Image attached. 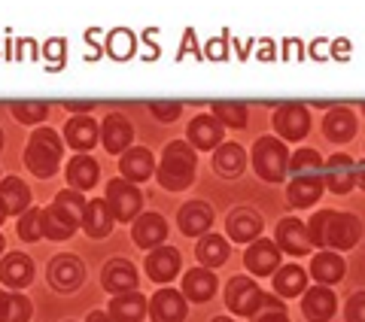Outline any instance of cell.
<instances>
[{
	"label": "cell",
	"instance_id": "6da1fadb",
	"mask_svg": "<svg viewBox=\"0 0 365 322\" xmlns=\"http://www.w3.org/2000/svg\"><path fill=\"white\" fill-rule=\"evenodd\" d=\"M311 246L319 249H353L362 237V225L353 213H335V210H319L311 222L304 225Z\"/></svg>",
	"mask_w": 365,
	"mask_h": 322
},
{
	"label": "cell",
	"instance_id": "7a4b0ae2",
	"mask_svg": "<svg viewBox=\"0 0 365 322\" xmlns=\"http://www.w3.org/2000/svg\"><path fill=\"white\" fill-rule=\"evenodd\" d=\"M195 149L182 140H174L165 146V155H162V165H158V186L168 189V192H182L192 186L195 180Z\"/></svg>",
	"mask_w": 365,
	"mask_h": 322
},
{
	"label": "cell",
	"instance_id": "3957f363",
	"mask_svg": "<svg viewBox=\"0 0 365 322\" xmlns=\"http://www.w3.org/2000/svg\"><path fill=\"white\" fill-rule=\"evenodd\" d=\"M25 165L34 177H52L61 165V140L52 128H40L31 134V143L25 149Z\"/></svg>",
	"mask_w": 365,
	"mask_h": 322
},
{
	"label": "cell",
	"instance_id": "277c9868",
	"mask_svg": "<svg viewBox=\"0 0 365 322\" xmlns=\"http://www.w3.org/2000/svg\"><path fill=\"white\" fill-rule=\"evenodd\" d=\"M287 165H289V152H287V146H283L280 137H262V140H256L253 167H256V174L262 180H268V182L283 180Z\"/></svg>",
	"mask_w": 365,
	"mask_h": 322
},
{
	"label": "cell",
	"instance_id": "5b68a950",
	"mask_svg": "<svg viewBox=\"0 0 365 322\" xmlns=\"http://www.w3.org/2000/svg\"><path fill=\"white\" fill-rule=\"evenodd\" d=\"M104 201H107V207H110L113 219L131 222L134 216L140 213V207H143V194H140V189H137L134 182H128V180H113Z\"/></svg>",
	"mask_w": 365,
	"mask_h": 322
},
{
	"label": "cell",
	"instance_id": "8992f818",
	"mask_svg": "<svg viewBox=\"0 0 365 322\" xmlns=\"http://www.w3.org/2000/svg\"><path fill=\"white\" fill-rule=\"evenodd\" d=\"M262 295L265 292H262L250 277H235L225 289V307L237 316H253L259 301H262Z\"/></svg>",
	"mask_w": 365,
	"mask_h": 322
},
{
	"label": "cell",
	"instance_id": "52a82bcc",
	"mask_svg": "<svg viewBox=\"0 0 365 322\" xmlns=\"http://www.w3.org/2000/svg\"><path fill=\"white\" fill-rule=\"evenodd\" d=\"M307 128H311V119H307L304 103H287L274 116V131L280 134V140H302Z\"/></svg>",
	"mask_w": 365,
	"mask_h": 322
},
{
	"label": "cell",
	"instance_id": "ba28073f",
	"mask_svg": "<svg viewBox=\"0 0 365 322\" xmlns=\"http://www.w3.org/2000/svg\"><path fill=\"white\" fill-rule=\"evenodd\" d=\"M225 232L235 244H253L262 234V216L256 210H250V207H237V210L228 213Z\"/></svg>",
	"mask_w": 365,
	"mask_h": 322
},
{
	"label": "cell",
	"instance_id": "9c48e42d",
	"mask_svg": "<svg viewBox=\"0 0 365 322\" xmlns=\"http://www.w3.org/2000/svg\"><path fill=\"white\" fill-rule=\"evenodd\" d=\"M86 280V268L73 256H58L49 261V283L58 292H73Z\"/></svg>",
	"mask_w": 365,
	"mask_h": 322
},
{
	"label": "cell",
	"instance_id": "30bf717a",
	"mask_svg": "<svg viewBox=\"0 0 365 322\" xmlns=\"http://www.w3.org/2000/svg\"><path fill=\"white\" fill-rule=\"evenodd\" d=\"M323 174H326L323 186H329L338 194H347L353 186H356V161H353L350 155H344V152L332 155L329 165H323Z\"/></svg>",
	"mask_w": 365,
	"mask_h": 322
},
{
	"label": "cell",
	"instance_id": "8fae6325",
	"mask_svg": "<svg viewBox=\"0 0 365 322\" xmlns=\"http://www.w3.org/2000/svg\"><path fill=\"white\" fill-rule=\"evenodd\" d=\"M244 264H247L250 274H256V277H268V274H274L280 264V249L274 246L271 240H253L244 252Z\"/></svg>",
	"mask_w": 365,
	"mask_h": 322
},
{
	"label": "cell",
	"instance_id": "7c38bea8",
	"mask_svg": "<svg viewBox=\"0 0 365 322\" xmlns=\"http://www.w3.org/2000/svg\"><path fill=\"white\" fill-rule=\"evenodd\" d=\"M150 307V319L153 322H182L186 319V298L182 292H174V289H162L155 298L146 301Z\"/></svg>",
	"mask_w": 365,
	"mask_h": 322
},
{
	"label": "cell",
	"instance_id": "4fadbf2b",
	"mask_svg": "<svg viewBox=\"0 0 365 322\" xmlns=\"http://www.w3.org/2000/svg\"><path fill=\"white\" fill-rule=\"evenodd\" d=\"M119 170L128 182H143L155 174V158H153L150 149H143V146L125 149L122 158H119Z\"/></svg>",
	"mask_w": 365,
	"mask_h": 322
},
{
	"label": "cell",
	"instance_id": "5bb4252c",
	"mask_svg": "<svg viewBox=\"0 0 365 322\" xmlns=\"http://www.w3.org/2000/svg\"><path fill=\"white\" fill-rule=\"evenodd\" d=\"M137 268L131 261L125 259H113L107 268H104V277H101V283H104V289L113 292V295H125V292H137Z\"/></svg>",
	"mask_w": 365,
	"mask_h": 322
},
{
	"label": "cell",
	"instance_id": "9a60e30c",
	"mask_svg": "<svg viewBox=\"0 0 365 322\" xmlns=\"http://www.w3.org/2000/svg\"><path fill=\"white\" fill-rule=\"evenodd\" d=\"M131 237H134L137 246L155 249V246H162V240L168 237V225H165V219L158 213H143V216H137L134 219Z\"/></svg>",
	"mask_w": 365,
	"mask_h": 322
},
{
	"label": "cell",
	"instance_id": "2e32d148",
	"mask_svg": "<svg viewBox=\"0 0 365 322\" xmlns=\"http://www.w3.org/2000/svg\"><path fill=\"white\" fill-rule=\"evenodd\" d=\"M335 304H338V298L332 295V289H326V286H314V289L304 292L302 313L311 322H326V319H332Z\"/></svg>",
	"mask_w": 365,
	"mask_h": 322
},
{
	"label": "cell",
	"instance_id": "e0dca14e",
	"mask_svg": "<svg viewBox=\"0 0 365 322\" xmlns=\"http://www.w3.org/2000/svg\"><path fill=\"white\" fill-rule=\"evenodd\" d=\"M180 271V252L174 246H155V252H150L146 259V274L155 283H170Z\"/></svg>",
	"mask_w": 365,
	"mask_h": 322
},
{
	"label": "cell",
	"instance_id": "ac0fdd59",
	"mask_svg": "<svg viewBox=\"0 0 365 322\" xmlns=\"http://www.w3.org/2000/svg\"><path fill=\"white\" fill-rule=\"evenodd\" d=\"M323 131H326V140H332V143L353 140V134H356V116H353V110L350 107L329 110V116L323 122Z\"/></svg>",
	"mask_w": 365,
	"mask_h": 322
},
{
	"label": "cell",
	"instance_id": "d6986e66",
	"mask_svg": "<svg viewBox=\"0 0 365 322\" xmlns=\"http://www.w3.org/2000/svg\"><path fill=\"white\" fill-rule=\"evenodd\" d=\"M177 222H180V232L182 234L195 237V234H204L213 225V210H210V204H204V201H192V204H186L180 210Z\"/></svg>",
	"mask_w": 365,
	"mask_h": 322
},
{
	"label": "cell",
	"instance_id": "ffe728a7",
	"mask_svg": "<svg viewBox=\"0 0 365 322\" xmlns=\"http://www.w3.org/2000/svg\"><path fill=\"white\" fill-rule=\"evenodd\" d=\"M277 249L289 252V256H304V252H311V240H307V232L299 219H283L277 225Z\"/></svg>",
	"mask_w": 365,
	"mask_h": 322
},
{
	"label": "cell",
	"instance_id": "44dd1931",
	"mask_svg": "<svg viewBox=\"0 0 365 322\" xmlns=\"http://www.w3.org/2000/svg\"><path fill=\"white\" fill-rule=\"evenodd\" d=\"M222 125L213 116H195L189 122V146L198 149H216L222 143Z\"/></svg>",
	"mask_w": 365,
	"mask_h": 322
},
{
	"label": "cell",
	"instance_id": "7402d4cb",
	"mask_svg": "<svg viewBox=\"0 0 365 322\" xmlns=\"http://www.w3.org/2000/svg\"><path fill=\"white\" fill-rule=\"evenodd\" d=\"M113 322H140L146 316V298L140 292H125L116 295L110 301V313Z\"/></svg>",
	"mask_w": 365,
	"mask_h": 322
},
{
	"label": "cell",
	"instance_id": "603a6c76",
	"mask_svg": "<svg viewBox=\"0 0 365 322\" xmlns=\"http://www.w3.org/2000/svg\"><path fill=\"white\" fill-rule=\"evenodd\" d=\"M31 277H34V264L28 256H21V252H9V256L0 261V280L6 286H13V289L28 286Z\"/></svg>",
	"mask_w": 365,
	"mask_h": 322
},
{
	"label": "cell",
	"instance_id": "cb8c5ba5",
	"mask_svg": "<svg viewBox=\"0 0 365 322\" xmlns=\"http://www.w3.org/2000/svg\"><path fill=\"white\" fill-rule=\"evenodd\" d=\"M98 161L91 155H73L71 165H67V180H71V189L73 192H86V189H95L98 182Z\"/></svg>",
	"mask_w": 365,
	"mask_h": 322
},
{
	"label": "cell",
	"instance_id": "d4e9b609",
	"mask_svg": "<svg viewBox=\"0 0 365 322\" xmlns=\"http://www.w3.org/2000/svg\"><path fill=\"white\" fill-rule=\"evenodd\" d=\"M311 277L319 286H332L338 280H344V259L338 252H317L311 261Z\"/></svg>",
	"mask_w": 365,
	"mask_h": 322
},
{
	"label": "cell",
	"instance_id": "484cf974",
	"mask_svg": "<svg viewBox=\"0 0 365 322\" xmlns=\"http://www.w3.org/2000/svg\"><path fill=\"white\" fill-rule=\"evenodd\" d=\"M31 204V192L28 186L21 182L19 177H9V180H0V207H4V213H25Z\"/></svg>",
	"mask_w": 365,
	"mask_h": 322
},
{
	"label": "cell",
	"instance_id": "4316f807",
	"mask_svg": "<svg viewBox=\"0 0 365 322\" xmlns=\"http://www.w3.org/2000/svg\"><path fill=\"white\" fill-rule=\"evenodd\" d=\"M104 146L107 152H125L131 143V122L122 116V113H110L104 119Z\"/></svg>",
	"mask_w": 365,
	"mask_h": 322
},
{
	"label": "cell",
	"instance_id": "83f0119b",
	"mask_svg": "<svg viewBox=\"0 0 365 322\" xmlns=\"http://www.w3.org/2000/svg\"><path fill=\"white\" fill-rule=\"evenodd\" d=\"M216 292V277L207 268H195L182 277V298L189 301H210Z\"/></svg>",
	"mask_w": 365,
	"mask_h": 322
},
{
	"label": "cell",
	"instance_id": "f1b7e54d",
	"mask_svg": "<svg viewBox=\"0 0 365 322\" xmlns=\"http://www.w3.org/2000/svg\"><path fill=\"white\" fill-rule=\"evenodd\" d=\"M79 225H86L88 237H107L113 232V213H110L107 201H88L86 204V216H83V222Z\"/></svg>",
	"mask_w": 365,
	"mask_h": 322
},
{
	"label": "cell",
	"instance_id": "f546056e",
	"mask_svg": "<svg viewBox=\"0 0 365 322\" xmlns=\"http://www.w3.org/2000/svg\"><path fill=\"white\" fill-rule=\"evenodd\" d=\"M98 122L95 119H88V116H76L67 122V128H64V137H67V143H71L73 149H91L98 143Z\"/></svg>",
	"mask_w": 365,
	"mask_h": 322
},
{
	"label": "cell",
	"instance_id": "4dcf8cb0",
	"mask_svg": "<svg viewBox=\"0 0 365 322\" xmlns=\"http://www.w3.org/2000/svg\"><path fill=\"white\" fill-rule=\"evenodd\" d=\"M244 165H247V155H244V149L237 143H220V146H216V155H213L216 174L237 177L244 170Z\"/></svg>",
	"mask_w": 365,
	"mask_h": 322
},
{
	"label": "cell",
	"instance_id": "1f68e13d",
	"mask_svg": "<svg viewBox=\"0 0 365 322\" xmlns=\"http://www.w3.org/2000/svg\"><path fill=\"white\" fill-rule=\"evenodd\" d=\"M319 194H323V180L319 177H304V180H292L289 182V192L287 198L292 207H311L319 201Z\"/></svg>",
	"mask_w": 365,
	"mask_h": 322
},
{
	"label": "cell",
	"instance_id": "d6a6232c",
	"mask_svg": "<svg viewBox=\"0 0 365 322\" xmlns=\"http://www.w3.org/2000/svg\"><path fill=\"white\" fill-rule=\"evenodd\" d=\"M304 271L302 268H295V264H287V268H280V271H274V292H277L280 298H295V295H302L304 292Z\"/></svg>",
	"mask_w": 365,
	"mask_h": 322
},
{
	"label": "cell",
	"instance_id": "836d02e7",
	"mask_svg": "<svg viewBox=\"0 0 365 322\" xmlns=\"http://www.w3.org/2000/svg\"><path fill=\"white\" fill-rule=\"evenodd\" d=\"M198 261H201V268H220V264L228 261V244H225V237L220 234H207V237H201V244H198Z\"/></svg>",
	"mask_w": 365,
	"mask_h": 322
},
{
	"label": "cell",
	"instance_id": "e575fe53",
	"mask_svg": "<svg viewBox=\"0 0 365 322\" xmlns=\"http://www.w3.org/2000/svg\"><path fill=\"white\" fill-rule=\"evenodd\" d=\"M287 170L292 174V180H304V177H319L323 174V158L314 149H299L295 155H289Z\"/></svg>",
	"mask_w": 365,
	"mask_h": 322
},
{
	"label": "cell",
	"instance_id": "d590c367",
	"mask_svg": "<svg viewBox=\"0 0 365 322\" xmlns=\"http://www.w3.org/2000/svg\"><path fill=\"white\" fill-rule=\"evenodd\" d=\"M76 222H71L67 216L58 210V207H49V210H43V237H49V240H67L73 232H76Z\"/></svg>",
	"mask_w": 365,
	"mask_h": 322
},
{
	"label": "cell",
	"instance_id": "8d00e7d4",
	"mask_svg": "<svg viewBox=\"0 0 365 322\" xmlns=\"http://www.w3.org/2000/svg\"><path fill=\"white\" fill-rule=\"evenodd\" d=\"M213 119L220 125H232V128H244L247 125V107L235 100H216L213 103Z\"/></svg>",
	"mask_w": 365,
	"mask_h": 322
},
{
	"label": "cell",
	"instance_id": "74e56055",
	"mask_svg": "<svg viewBox=\"0 0 365 322\" xmlns=\"http://www.w3.org/2000/svg\"><path fill=\"white\" fill-rule=\"evenodd\" d=\"M134 33L131 31H125V28H116L107 37V52H110V58H116V61H128L131 55H134Z\"/></svg>",
	"mask_w": 365,
	"mask_h": 322
},
{
	"label": "cell",
	"instance_id": "f35d334b",
	"mask_svg": "<svg viewBox=\"0 0 365 322\" xmlns=\"http://www.w3.org/2000/svg\"><path fill=\"white\" fill-rule=\"evenodd\" d=\"M9 110H13V116L19 122H25V125L43 122L46 113H49V107H46L43 100H16V103H9Z\"/></svg>",
	"mask_w": 365,
	"mask_h": 322
},
{
	"label": "cell",
	"instance_id": "ab89813d",
	"mask_svg": "<svg viewBox=\"0 0 365 322\" xmlns=\"http://www.w3.org/2000/svg\"><path fill=\"white\" fill-rule=\"evenodd\" d=\"M55 207L67 216L71 222H83V216H86V201L79 198V192H73V189H67V192H61L58 198H55Z\"/></svg>",
	"mask_w": 365,
	"mask_h": 322
},
{
	"label": "cell",
	"instance_id": "60d3db41",
	"mask_svg": "<svg viewBox=\"0 0 365 322\" xmlns=\"http://www.w3.org/2000/svg\"><path fill=\"white\" fill-rule=\"evenodd\" d=\"M19 237L21 240H28V244H34V240H40L43 237V210H28L21 213V219H19Z\"/></svg>",
	"mask_w": 365,
	"mask_h": 322
},
{
	"label": "cell",
	"instance_id": "b9f144b4",
	"mask_svg": "<svg viewBox=\"0 0 365 322\" xmlns=\"http://www.w3.org/2000/svg\"><path fill=\"white\" fill-rule=\"evenodd\" d=\"M31 319V301L25 295H6L4 298V322H28Z\"/></svg>",
	"mask_w": 365,
	"mask_h": 322
},
{
	"label": "cell",
	"instance_id": "7bdbcfd3",
	"mask_svg": "<svg viewBox=\"0 0 365 322\" xmlns=\"http://www.w3.org/2000/svg\"><path fill=\"white\" fill-rule=\"evenodd\" d=\"M64 55H67V43L64 40H58V37L46 40L43 58H46V67H49V71H61V67H64Z\"/></svg>",
	"mask_w": 365,
	"mask_h": 322
},
{
	"label": "cell",
	"instance_id": "ee69618b",
	"mask_svg": "<svg viewBox=\"0 0 365 322\" xmlns=\"http://www.w3.org/2000/svg\"><path fill=\"white\" fill-rule=\"evenodd\" d=\"M150 110L158 122H174L182 113V103L180 100H155V103H150Z\"/></svg>",
	"mask_w": 365,
	"mask_h": 322
},
{
	"label": "cell",
	"instance_id": "f6af8a7d",
	"mask_svg": "<svg viewBox=\"0 0 365 322\" xmlns=\"http://www.w3.org/2000/svg\"><path fill=\"white\" fill-rule=\"evenodd\" d=\"M177 58H204V52L198 49V40H195V31L186 28V33H182V43H180V52H177Z\"/></svg>",
	"mask_w": 365,
	"mask_h": 322
},
{
	"label": "cell",
	"instance_id": "bcb514c9",
	"mask_svg": "<svg viewBox=\"0 0 365 322\" xmlns=\"http://www.w3.org/2000/svg\"><path fill=\"white\" fill-rule=\"evenodd\" d=\"M228 40H232V33L222 31L220 37H213V40L207 43V58H210V61H225V58H228Z\"/></svg>",
	"mask_w": 365,
	"mask_h": 322
},
{
	"label": "cell",
	"instance_id": "7dc6e473",
	"mask_svg": "<svg viewBox=\"0 0 365 322\" xmlns=\"http://www.w3.org/2000/svg\"><path fill=\"white\" fill-rule=\"evenodd\" d=\"M347 322H365V292L350 295V301H347Z\"/></svg>",
	"mask_w": 365,
	"mask_h": 322
},
{
	"label": "cell",
	"instance_id": "c3c4849f",
	"mask_svg": "<svg viewBox=\"0 0 365 322\" xmlns=\"http://www.w3.org/2000/svg\"><path fill=\"white\" fill-rule=\"evenodd\" d=\"M283 58L287 61H304V43L289 37L287 43H283Z\"/></svg>",
	"mask_w": 365,
	"mask_h": 322
},
{
	"label": "cell",
	"instance_id": "681fc988",
	"mask_svg": "<svg viewBox=\"0 0 365 322\" xmlns=\"http://www.w3.org/2000/svg\"><path fill=\"white\" fill-rule=\"evenodd\" d=\"M350 52H353V46L347 37H338L332 46H329V55H332L335 61H350Z\"/></svg>",
	"mask_w": 365,
	"mask_h": 322
},
{
	"label": "cell",
	"instance_id": "f907efd6",
	"mask_svg": "<svg viewBox=\"0 0 365 322\" xmlns=\"http://www.w3.org/2000/svg\"><path fill=\"white\" fill-rule=\"evenodd\" d=\"M329 46H332V43L323 40V37L314 40V43H311V58H314V61H326V58H329Z\"/></svg>",
	"mask_w": 365,
	"mask_h": 322
},
{
	"label": "cell",
	"instance_id": "816d5d0a",
	"mask_svg": "<svg viewBox=\"0 0 365 322\" xmlns=\"http://www.w3.org/2000/svg\"><path fill=\"white\" fill-rule=\"evenodd\" d=\"M277 58V49H274V40H259V61H274Z\"/></svg>",
	"mask_w": 365,
	"mask_h": 322
},
{
	"label": "cell",
	"instance_id": "f5cc1de1",
	"mask_svg": "<svg viewBox=\"0 0 365 322\" xmlns=\"http://www.w3.org/2000/svg\"><path fill=\"white\" fill-rule=\"evenodd\" d=\"M256 322H289V319H287V310H271V313H259Z\"/></svg>",
	"mask_w": 365,
	"mask_h": 322
},
{
	"label": "cell",
	"instance_id": "db71d44e",
	"mask_svg": "<svg viewBox=\"0 0 365 322\" xmlns=\"http://www.w3.org/2000/svg\"><path fill=\"white\" fill-rule=\"evenodd\" d=\"M64 107L73 110V113H88L95 103H91V100H64Z\"/></svg>",
	"mask_w": 365,
	"mask_h": 322
},
{
	"label": "cell",
	"instance_id": "11a10c76",
	"mask_svg": "<svg viewBox=\"0 0 365 322\" xmlns=\"http://www.w3.org/2000/svg\"><path fill=\"white\" fill-rule=\"evenodd\" d=\"M86 322H113L107 313H101V310H95V313H88V319Z\"/></svg>",
	"mask_w": 365,
	"mask_h": 322
},
{
	"label": "cell",
	"instance_id": "9f6ffc18",
	"mask_svg": "<svg viewBox=\"0 0 365 322\" xmlns=\"http://www.w3.org/2000/svg\"><path fill=\"white\" fill-rule=\"evenodd\" d=\"M356 186L365 189V167H356Z\"/></svg>",
	"mask_w": 365,
	"mask_h": 322
},
{
	"label": "cell",
	"instance_id": "6f0895ef",
	"mask_svg": "<svg viewBox=\"0 0 365 322\" xmlns=\"http://www.w3.org/2000/svg\"><path fill=\"white\" fill-rule=\"evenodd\" d=\"M4 298H6V295L0 292V322H4Z\"/></svg>",
	"mask_w": 365,
	"mask_h": 322
},
{
	"label": "cell",
	"instance_id": "680465c9",
	"mask_svg": "<svg viewBox=\"0 0 365 322\" xmlns=\"http://www.w3.org/2000/svg\"><path fill=\"white\" fill-rule=\"evenodd\" d=\"M213 322H232V319H225V316H216Z\"/></svg>",
	"mask_w": 365,
	"mask_h": 322
},
{
	"label": "cell",
	"instance_id": "91938a15",
	"mask_svg": "<svg viewBox=\"0 0 365 322\" xmlns=\"http://www.w3.org/2000/svg\"><path fill=\"white\" fill-rule=\"evenodd\" d=\"M6 219V213H4V207H0V222H4Z\"/></svg>",
	"mask_w": 365,
	"mask_h": 322
},
{
	"label": "cell",
	"instance_id": "94428289",
	"mask_svg": "<svg viewBox=\"0 0 365 322\" xmlns=\"http://www.w3.org/2000/svg\"><path fill=\"white\" fill-rule=\"evenodd\" d=\"M0 252H4V237H0Z\"/></svg>",
	"mask_w": 365,
	"mask_h": 322
},
{
	"label": "cell",
	"instance_id": "6125c7cd",
	"mask_svg": "<svg viewBox=\"0 0 365 322\" xmlns=\"http://www.w3.org/2000/svg\"><path fill=\"white\" fill-rule=\"evenodd\" d=\"M0 146H4V134H0Z\"/></svg>",
	"mask_w": 365,
	"mask_h": 322
},
{
	"label": "cell",
	"instance_id": "be15d7a7",
	"mask_svg": "<svg viewBox=\"0 0 365 322\" xmlns=\"http://www.w3.org/2000/svg\"><path fill=\"white\" fill-rule=\"evenodd\" d=\"M362 107H365V103H362Z\"/></svg>",
	"mask_w": 365,
	"mask_h": 322
}]
</instances>
